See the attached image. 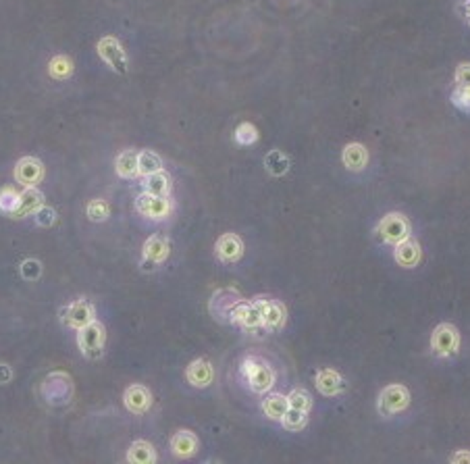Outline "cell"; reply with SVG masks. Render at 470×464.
Masks as SVG:
<instances>
[{
  "label": "cell",
  "instance_id": "obj_1",
  "mask_svg": "<svg viewBox=\"0 0 470 464\" xmlns=\"http://www.w3.org/2000/svg\"><path fill=\"white\" fill-rule=\"evenodd\" d=\"M242 375L248 381V388L254 394H267V392H271V388L275 385L273 368L267 362H262L258 358H252V356L242 362Z\"/></svg>",
  "mask_w": 470,
  "mask_h": 464
},
{
  "label": "cell",
  "instance_id": "obj_2",
  "mask_svg": "<svg viewBox=\"0 0 470 464\" xmlns=\"http://www.w3.org/2000/svg\"><path fill=\"white\" fill-rule=\"evenodd\" d=\"M377 238L385 244H398L406 238H410V223L400 212H389L381 219L377 225Z\"/></svg>",
  "mask_w": 470,
  "mask_h": 464
},
{
  "label": "cell",
  "instance_id": "obj_3",
  "mask_svg": "<svg viewBox=\"0 0 470 464\" xmlns=\"http://www.w3.org/2000/svg\"><path fill=\"white\" fill-rule=\"evenodd\" d=\"M408 406H410V392L406 385H400V383L387 385L377 400V408L383 417L398 415V412L406 410Z\"/></svg>",
  "mask_w": 470,
  "mask_h": 464
},
{
  "label": "cell",
  "instance_id": "obj_4",
  "mask_svg": "<svg viewBox=\"0 0 470 464\" xmlns=\"http://www.w3.org/2000/svg\"><path fill=\"white\" fill-rule=\"evenodd\" d=\"M104 342H107V331L98 321H92L86 327H82L80 335H77V346H80L82 354L90 360H96L104 354Z\"/></svg>",
  "mask_w": 470,
  "mask_h": 464
},
{
  "label": "cell",
  "instance_id": "obj_5",
  "mask_svg": "<svg viewBox=\"0 0 470 464\" xmlns=\"http://www.w3.org/2000/svg\"><path fill=\"white\" fill-rule=\"evenodd\" d=\"M431 348L439 358L456 356L460 350V331L449 323L437 325L433 329V335H431Z\"/></svg>",
  "mask_w": 470,
  "mask_h": 464
},
{
  "label": "cell",
  "instance_id": "obj_6",
  "mask_svg": "<svg viewBox=\"0 0 470 464\" xmlns=\"http://www.w3.org/2000/svg\"><path fill=\"white\" fill-rule=\"evenodd\" d=\"M229 321L235 323V325H240L244 331H250V333L260 331V329L265 327L262 315H260V311H258V306H256L254 302H244V300H240L238 304H235V306L231 308Z\"/></svg>",
  "mask_w": 470,
  "mask_h": 464
},
{
  "label": "cell",
  "instance_id": "obj_7",
  "mask_svg": "<svg viewBox=\"0 0 470 464\" xmlns=\"http://www.w3.org/2000/svg\"><path fill=\"white\" fill-rule=\"evenodd\" d=\"M60 319L67 327L77 329V331H80L82 327H86L88 323L96 321L94 308L88 300H75V302L67 304L60 311Z\"/></svg>",
  "mask_w": 470,
  "mask_h": 464
},
{
  "label": "cell",
  "instance_id": "obj_8",
  "mask_svg": "<svg viewBox=\"0 0 470 464\" xmlns=\"http://www.w3.org/2000/svg\"><path fill=\"white\" fill-rule=\"evenodd\" d=\"M96 50L100 54V58L117 73H127V56H125V50L121 46V42L113 36H104L98 40L96 44Z\"/></svg>",
  "mask_w": 470,
  "mask_h": 464
},
{
  "label": "cell",
  "instance_id": "obj_9",
  "mask_svg": "<svg viewBox=\"0 0 470 464\" xmlns=\"http://www.w3.org/2000/svg\"><path fill=\"white\" fill-rule=\"evenodd\" d=\"M135 206H137V212L152 219V221H163L171 214L173 206H171V200L167 196H154V194H139L137 200H135Z\"/></svg>",
  "mask_w": 470,
  "mask_h": 464
},
{
  "label": "cell",
  "instance_id": "obj_10",
  "mask_svg": "<svg viewBox=\"0 0 470 464\" xmlns=\"http://www.w3.org/2000/svg\"><path fill=\"white\" fill-rule=\"evenodd\" d=\"M258 311L262 315V323H265V329L269 331H279L283 325H285V319H287V313H285V306L277 300H269V298H256L252 300Z\"/></svg>",
  "mask_w": 470,
  "mask_h": 464
},
{
  "label": "cell",
  "instance_id": "obj_11",
  "mask_svg": "<svg viewBox=\"0 0 470 464\" xmlns=\"http://www.w3.org/2000/svg\"><path fill=\"white\" fill-rule=\"evenodd\" d=\"M15 179L23 188H36L44 179V165L34 157H23L15 167Z\"/></svg>",
  "mask_w": 470,
  "mask_h": 464
},
{
  "label": "cell",
  "instance_id": "obj_12",
  "mask_svg": "<svg viewBox=\"0 0 470 464\" xmlns=\"http://www.w3.org/2000/svg\"><path fill=\"white\" fill-rule=\"evenodd\" d=\"M169 242L161 236H152L146 244H144V252H142V265L144 269L152 271L156 269V265H161L167 261L169 256Z\"/></svg>",
  "mask_w": 470,
  "mask_h": 464
},
{
  "label": "cell",
  "instance_id": "obj_13",
  "mask_svg": "<svg viewBox=\"0 0 470 464\" xmlns=\"http://www.w3.org/2000/svg\"><path fill=\"white\" fill-rule=\"evenodd\" d=\"M214 250H216V256L223 263H238L244 256V242L235 234H223L216 240Z\"/></svg>",
  "mask_w": 470,
  "mask_h": 464
},
{
  "label": "cell",
  "instance_id": "obj_14",
  "mask_svg": "<svg viewBox=\"0 0 470 464\" xmlns=\"http://www.w3.org/2000/svg\"><path fill=\"white\" fill-rule=\"evenodd\" d=\"M123 402L131 412L142 415L152 406V394L148 388H144V385H129L123 394Z\"/></svg>",
  "mask_w": 470,
  "mask_h": 464
},
{
  "label": "cell",
  "instance_id": "obj_15",
  "mask_svg": "<svg viewBox=\"0 0 470 464\" xmlns=\"http://www.w3.org/2000/svg\"><path fill=\"white\" fill-rule=\"evenodd\" d=\"M242 300V296L235 289H221L212 296L210 300V313L216 319H229L231 308Z\"/></svg>",
  "mask_w": 470,
  "mask_h": 464
},
{
  "label": "cell",
  "instance_id": "obj_16",
  "mask_svg": "<svg viewBox=\"0 0 470 464\" xmlns=\"http://www.w3.org/2000/svg\"><path fill=\"white\" fill-rule=\"evenodd\" d=\"M186 379L194 385V388H208L214 379V368L206 358H198L188 366Z\"/></svg>",
  "mask_w": 470,
  "mask_h": 464
},
{
  "label": "cell",
  "instance_id": "obj_17",
  "mask_svg": "<svg viewBox=\"0 0 470 464\" xmlns=\"http://www.w3.org/2000/svg\"><path fill=\"white\" fill-rule=\"evenodd\" d=\"M394 254H396V263L400 267H404V269H414L421 263V258H423L421 246L412 238H406V240L398 242Z\"/></svg>",
  "mask_w": 470,
  "mask_h": 464
},
{
  "label": "cell",
  "instance_id": "obj_18",
  "mask_svg": "<svg viewBox=\"0 0 470 464\" xmlns=\"http://www.w3.org/2000/svg\"><path fill=\"white\" fill-rule=\"evenodd\" d=\"M44 206V194L36 188H25L21 192V198H19V206L17 210L11 214L13 219H23V217H30V214H36L40 208Z\"/></svg>",
  "mask_w": 470,
  "mask_h": 464
},
{
  "label": "cell",
  "instance_id": "obj_19",
  "mask_svg": "<svg viewBox=\"0 0 470 464\" xmlns=\"http://www.w3.org/2000/svg\"><path fill=\"white\" fill-rule=\"evenodd\" d=\"M346 383H344V377L333 371V368H323L317 373V390L323 394V396H337L339 392H344Z\"/></svg>",
  "mask_w": 470,
  "mask_h": 464
},
{
  "label": "cell",
  "instance_id": "obj_20",
  "mask_svg": "<svg viewBox=\"0 0 470 464\" xmlns=\"http://www.w3.org/2000/svg\"><path fill=\"white\" fill-rule=\"evenodd\" d=\"M342 161L344 165L350 169V171H362L368 163V152L362 144H348L344 148V154H342Z\"/></svg>",
  "mask_w": 470,
  "mask_h": 464
},
{
  "label": "cell",
  "instance_id": "obj_21",
  "mask_svg": "<svg viewBox=\"0 0 470 464\" xmlns=\"http://www.w3.org/2000/svg\"><path fill=\"white\" fill-rule=\"evenodd\" d=\"M171 450L175 456L179 458H190L196 454L198 450V437L192 431H179L175 433V437L171 439Z\"/></svg>",
  "mask_w": 470,
  "mask_h": 464
},
{
  "label": "cell",
  "instance_id": "obj_22",
  "mask_svg": "<svg viewBox=\"0 0 470 464\" xmlns=\"http://www.w3.org/2000/svg\"><path fill=\"white\" fill-rule=\"evenodd\" d=\"M115 169L119 173V177L123 179H135L139 175L137 169V152L135 150H123L117 161H115Z\"/></svg>",
  "mask_w": 470,
  "mask_h": 464
},
{
  "label": "cell",
  "instance_id": "obj_23",
  "mask_svg": "<svg viewBox=\"0 0 470 464\" xmlns=\"http://www.w3.org/2000/svg\"><path fill=\"white\" fill-rule=\"evenodd\" d=\"M127 460L135 462V464H150V462H156V452H154L152 443L139 439V441L131 443V448L127 452Z\"/></svg>",
  "mask_w": 470,
  "mask_h": 464
},
{
  "label": "cell",
  "instance_id": "obj_24",
  "mask_svg": "<svg viewBox=\"0 0 470 464\" xmlns=\"http://www.w3.org/2000/svg\"><path fill=\"white\" fill-rule=\"evenodd\" d=\"M287 408H289V402H287V398L281 396V394H271V396H267L265 402H262V412H265L269 419H273V421H281L283 415L287 412Z\"/></svg>",
  "mask_w": 470,
  "mask_h": 464
},
{
  "label": "cell",
  "instance_id": "obj_25",
  "mask_svg": "<svg viewBox=\"0 0 470 464\" xmlns=\"http://www.w3.org/2000/svg\"><path fill=\"white\" fill-rule=\"evenodd\" d=\"M137 169H139V175H144V177L159 173V171H163V161L156 152L142 150V152H137Z\"/></svg>",
  "mask_w": 470,
  "mask_h": 464
},
{
  "label": "cell",
  "instance_id": "obj_26",
  "mask_svg": "<svg viewBox=\"0 0 470 464\" xmlns=\"http://www.w3.org/2000/svg\"><path fill=\"white\" fill-rule=\"evenodd\" d=\"M171 190V184H169V177L159 171V173H152V175H146L144 177V192L148 194H154V196H167Z\"/></svg>",
  "mask_w": 470,
  "mask_h": 464
},
{
  "label": "cell",
  "instance_id": "obj_27",
  "mask_svg": "<svg viewBox=\"0 0 470 464\" xmlns=\"http://www.w3.org/2000/svg\"><path fill=\"white\" fill-rule=\"evenodd\" d=\"M265 167L271 175L279 177V175H285L289 171V159L281 150H273L265 157Z\"/></svg>",
  "mask_w": 470,
  "mask_h": 464
},
{
  "label": "cell",
  "instance_id": "obj_28",
  "mask_svg": "<svg viewBox=\"0 0 470 464\" xmlns=\"http://www.w3.org/2000/svg\"><path fill=\"white\" fill-rule=\"evenodd\" d=\"M48 73L54 77V80H67V77L73 73V60L65 54H58L48 63Z\"/></svg>",
  "mask_w": 470,
  "mask_h": 464
},
{
  "label": "cell",
  "instance_id": "obj_29",
  "mask_svg": "<svg viewBox=\"0 0 470 464\" xmlns=\"http://www.w3.org/2000/svg\"><path fill=\"white\" fill-rule=\"evenodd\" d=\"M281 425L287 431H302L308 425V412L295 410V408H287V412L281 419Z\"/></svg>",
  "mask_w": 470,
  "mask_h": 464
},
{
  "label": "cell",
  "instance_id": "obj_30",
  "mask_svg": "<svg viewBox=\"0 0 470 464\" xmlns=\"http://www.w3.org/2000/svg\"><path fill=\"white\" fill-rule=\"evenodd\" d=\"M19 198H21V194H17L13 188H3L0 190V210L7 214H13L19 206Z\"/></svg>",
  "mask_w": 470,
  "mask_h": 464
},
{
  "label": "cell",
  "instance_id": "obj_31",
  "mask_svg": "<svg viewBox=\"0 0 470 464\" xmlns=\"http://www.w3.org/2000/svg\"><path fill=\"white\" fill-rule=\"evenodd\" d=\"M86 212H88L90 221L102 223V221H107V219H109V214H111V208H109V204H107L104 200L96 198V200H90V204H88Z\"/></svg>",
  "mask_w": 470,
  "mask_h": 464
},
{
  "label": "cell",
  "instance_id": "obj_32",
  "mask_svg": "<svg viewBox=\"0 0 470 464\" xmlns=\"http://www.w3.org/2000/svg\"><path fill=\"white\" fill-rule=\"evenodd\" d=\"M287 402H289V408H295V410H302V412H308L312 408V398L306 390H293L289 396H287Z\"/></svg>",
  "mask_w": 470,
  "mask_h": 464
},
{
  "label": "cell",
  "instance_id": "obj_33",
  "mask_svg": "<svg viewBox=\"0 0 470 464\" xmlns=\"http://www.w3.org/2000/svg\"><path fill=\"white\" fill-rule=\"evenodd\" d=\"M235 140H238L240 144L244 146H250L258 140V131L252 123H242L238 129H235Z\"/></svg>",
  "mask_w": 470,
  "mask_h": 464
},
{
  "label": "cell",
  "instance_id": "obj_34",
  "mask_svg": "<svg viewBox=\"0 0 470 464\" xmlns=\"http://www.w3.org/2000/svg\"><path fill=\"white\" fill-rule=\"evenodd\" d=\"M21 273H23V277L25 279H38L40 275H42V265H40V261H36V258H30V261H25L23 265H21Z\"/></svg>",
  "mask_w": 470,
  "mask_h": 464
},
{
  "label": "cell",
  "instance_id": "obj_35",
  "mask_svg": "<svg viewBox=\"0 0 470 464\" xmlns=\"http://www.w3.org/2000/svg\"><path fill=\"white\" fill-rule=\"evenodd\" d=\"M456 84L458 88H470V63H462L456 69Z\"/></svg>",
  "mask_w": 470,
  "mask_h": 464
},
{
  "label": "cell",
  "instance_id": "obj_36",
  "mask_svg": "<svg viewBox=\"0 0 470 464\" xmlns=\"http://www.w3.org/2000/svg\"><path fill=\"white\" fill-rule=\"evenodd\" d=\"M36 219H38V225H42V227H50V225L56 221V212H54L50 206H42V208L36 212Z\"/></svg>",
  "mask_w": 470,
  "mask_h": 464
},
{
  "label": "cell",
  "instance_id": "obj_37",
  "mask_svg": "<svg viewBox=\"0 0 470 464\" xmlns=\"http://www.w3.org/2000/svg\"><path fill=\"white\" fill-rule=\"evenodd\" d=\"M451 100H454V104L460 107L462 111H470V98H468V94H466L464 88H458V90L454 92Z\"/></svg>",
  "mask_w": 470,
  "mask_h": 464
},
{
  "label": "cell",
  "instance_id": "obj_38",
  "mask_svg": "<svg viewBox=\"0 0 470 464\" xmlns=\"http://www.w3.org/2000/svg\"><path fill=\"white\" fill-rule=\"evenodd\" d=\"M451 462H470V452L468 450H460L451 456Z\"/></svg>",
  "mask_w": 470,
  "mask_h": 464
},
{
  "label": "cell",
  "instance_id": "obj_39",
  "mask_svg": "<svg viewBox=\"0 0 470 464\" xmlns=\"http://www.w3.org/2000/svg\"><path fill=\"white\" fill-rule=\"evenodd\" d=\"M11 377H13L11 368H9L7 364H0V383H9Z\"/></svg>",
  "mask_w": 470,
  "mask_h": 464
},
{
  "label": "cell",
  "instance_id": "obj_40",
  "mask_svg": "<svg viewBox=\"0 0 470 464\" xmlns=\"http://www.w3.org/2000/svg\"><path fill=\"white\" fill-rule=\"evenodd\" d=\"M466 90V94H468V98H470V88H464Z\"/></svg>",
  "mask_w": 470,
  "mask_h": 464
},
{
  "label": "cell",
  "instance_id": "obj_41",
  "mask_svg": "<svg viewBox=\"0 0 470 464\" xmlns=\"http://www.w3.org/2000/svg\"><path fill=\"white\" fill-rule=\"evenodd\" d=\"M468 13H470V5H468Z\"/></svg>",
  "mask_w": 470,
  "mask_h": 464
}]
</instances>
